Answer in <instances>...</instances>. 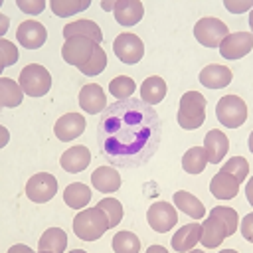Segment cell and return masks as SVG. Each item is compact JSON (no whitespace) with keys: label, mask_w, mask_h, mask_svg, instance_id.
<instances>
[{"label":"cell","mask_w":253,"mask_h":253,"mask_svg":"<svg viewBox=\"0 0 253 253\" xmlns=\"http://www.w3.org/2000/svg\"><path fill=\"white\" fill-rule=\"evenodd\" d=\"M215 117L223 126L237 128L247 121V105L235 93L223 95L215 105Z\"/></svg>","instance_id":"4"},{"label":"cell","mask_w":253,"mask_h":253,"mask_svg":"<svg viewBox=\"0 0 253 253\" xmlns=\"http://www.w3.org/2000/svg\"><path fill=\"white\" fill-rule=\"evenodd\" d=\"M89 162H91V152H89V148L83 146V144H75V146L67 148V150L61 154V158H59L61 168H63L65 172H69V174H77V172L85 170V168L89 166Z\"/></svg>","instance_id":"16"},{"label":"cell","mask_w":253,"mask_h":253,"mask_svg":"<svg viewBox=\"0 0 253 253\" xmlns=\"http://www.w3.org/2000/svg\"><path fill=\"white\" fill-rule=\"evenodd\" d=\"M73 36L89 38L95 43H101L103 42V32H101V28L93 20H75V22L67 24L63 28V38L67 40V38H73Z\"/></svg>","instance_id":"23"},{"label":"cell","mask_w":253,"mask_h":253,"mask_svg":"<svg viewBox=\"0 0 253 253\" xmlns=\"http://www.w3.org/2000/svg\"><path fill=\"white\" fill-rule=\"evenodd\" d=\"M210 215H215L227 229V237L237 233V225H239V217H237V211L233 208H227V206H215L211 208Z\"/></svg>","instance_id":"32"},{"label":"cell","mask_w":253,"mask_h":253,"mask_svg":"<svg viewBox=\"0 0 253 253\" xmlns=\"http://www.w3.org/2000/svg\"><path fill=\"white\" fill-rule=\"evenodd\" d=\"M16 6H18L24 14L36 16V14H40V12L45 8V2H43V0H16Z\"/></svg>","instance_id":"38"},{"label":"cell","mask_w":253,"mask_h":253,"mask_svg":"<svg viewBox=\"0 0 253 253\" xmlns=\"http://www.w3.org/2000/svg\"><path fill=\"white\" fill-rule=\"evenodd\" d=\"M79 107L89 113V115H95V113H103L107 109V97H105V91L101 85L97 83H87L81 87L79 91Z\"/></svg>","instance_id":"13"},{"label":"cell","mask_w":253,"mask_h":253,"mask_svg":"<svg viewBox=\"0 0 253 253\" xmlns=\"http://www.w3.org/2000/svg\"><path fill=\"white\" fill-rule=\"evenodd\" d=\"M97 43L89 38H83V36H73V38H67L63 42V47H61V57L65 63L69 65H75V67H83L93 51H95Z\"/></svg>","instance_id":"6"},{"label":"cell","mask_w":253,"mask_h":253,"mask_svg":"<svg viewBox=\"0 0 253 253\" xmlns=\"http://www.w3.org/2000/svg\"><path fill=\"white\" fill-rule=\"evenodd\" d=\"M91 184L103 194H113L121 188V174L113 166H99L91 174Z\"/></svg>","instance_id":"20"},{"label":"cell","mask_w":253,"mask_h":253,"mask_svg":"<svg viewBox=\"0 0 253 253\" xmlns=\"http://www.w3.org/2000/svg\"><path fill=\"white\" fill-rule=\"evenodd\" d=\"M16 38L26 49H38L43 45V42L47 38V30L43 24H40L36 20H26L18 26Z\"/></svg>","instance_id":"12"},{"label":"cell","mask_w":253,"mask_h":253,"mask_svg":"<svg viewBox=\"0 0 253 253\" xmlns=\"http://www.w3.org/2000/svg\"><path fill=\"white\" fill-rule=\"evenodd\" d=\"M221 172L231 174V176L241 184V182L247 180V176H249V162H247L243 156H233V158H229V160L221 166Z\"/></svg>","instance_id":"35"},{"label":"cell","mask_w":253,"mask_h":253,"mask_svg":"<svg viewBox=\"0 0 253 253\" xmlns=\"http://www.w3.org/2000/svg\"><path fill=\"white\" fill-rule=\"evenodd\" d=\"M144 6L138 0H117L115 4V20L121 26H134L142 20Z\"/></svg>","instance_id":"19"},{"label":"cell","mask_w":253,"mask_h":253,"mask_svg":"<svg viewBox=\"0 0 253 253\" xmlns=\"http://www.w3.org/2000/svg\"><path fill=\"white\" fill-rule=\"evenodd\" d=\"M251 225H253V213H247L241 221V233L247 241H253V233H251Z\"/></svg>","instance_id":"40"},{"label":"cell","mask_w":253,"mask_h":253,"mask_svg":"<svg viewBox=\"0 0 253 253\" xmlns=\"http://www.w3.org/2000/svg\"><path fill=\"white\" fill-rule=\"evenodd\" d=\"M176 119L178 125L186 130L202 126L206 121V97L200 91H186L180 97V109Z\"/></svg>","instance_id":"3"},{"label":"cell","mask_w":253,"mask_h":253,"mask_svg":"<svg viewBox=\"0 0 253 253\" xmlns=\"http://www.w3.org/2000/svg\"><path fill=\"white\" fill-rule=\"evenodd\" d=\"M200 231H202V223L192 221V223L182 225V227L174 233V237H172V247H174V251L184 253V251L194 249L196 243L200 241Z\"/></svg>","instance_id":"22"},{"label":"cell","mask_w":253,"mask_h":253,"mask_svg":"<svg viewBox=\"0 0 253 253\" xmlns=\"http://www.w3.org/2000/svg\"><path fill=\"white\" fill-rule=\"evenodd\" d=\"M223 4H225V8L231 14H239V12H245V10L251 8V2H231V0H225Z\"/></svg>","instance_id":"39"},{"label":"cell","mask_w":253,"mask_h":253,"mask_svg":"<svg viewBox=\"0 0 253 253\" xmlns=\"http://www.w3.org/2000/svg\"><path fill=\"white\" fill-rule=\"evenodd\" d=\"M162 140V119L142 99L111 103L97 123L99 156L115 168H140L152 160Z\"/></svg>","instance_id":"1"},{"label":"cell","mask_w":253,"mask_h":253,"mask_svg":"<svg viewBox=\"0 0 253 253\" xmlns=\"http://www.w3.org/2000/svg\"><path fill=\"white\" fill-rule=\"evenodd\" d=\"M107 67V53H105V49L97 43V47H95V51H93V55H91V59L83 65V67H79V71L83 73V75H89V77H95V75H99L103 69Z\"/></svg>","instance_id":"34"},{"label":"cell","mask_w":253,"mask_h":253,"mask_svg":"<svg viewBox=\"0 0 253 253\" xmlns=\"http://www.w3.org/2000/svg\"><path fill=\"white\" fill-rule=\"evenodd\" d=\"M57 194V180L49 172H38L26 182V196L36 204H45Z\"/></svg>","instance_id":"9"},{"label":"cell","mask_w":253,"mask_h":253,"mask_svg":"<svg viewBox=\"0 0 253 253\" xmlns=\"http://www.w3.org/2000/svg\"><path fill=\"white\" fill-rule=\"evenodd\" d=\"M113 249L117 253H138L140 251V239L132 231H119L113 237Z\"/></svg>","instance_id":"31"},{"label":"cell","mask_w":253,"mask_h":253,"mask_svg":"<svg viewBox=\"0 0 253 253\" xmlns=\"http://www.w3.org/2000/svg\"><path fill=\"white\" fill-rule=\"evenodd\" d=\"M63 202L73 210H83L91 202V190L81 182H73L63 190Z\"/></svg>","instance_id":"26"},{"label":"cell","mask_w":253,"mask_h":253,"mask_svg":"<svg viewBox=\"0 0 253 253\" xmlns=\"http://www.w3.org/2000/svg\"><path fill=\"white\" fill-rule=\"evenodd\" d=\"M97 208L105 211V215H107V219H109V227H115V225L123 219V206H121V202L115 200V198H103V200H99Z\"/></svg>","instance_id":"36"},{"label":"cell","mask_w":253,"mask_h":253,"mask_svg":"<svg viewBox=\"0 0 253 253\" xmlns=\"http://www.w3.org/2000/svg\"><path fill=\"white\" fill-rule=\"evenodd\" d=\"M67 247V235L61 227H49L43 231V235L40 237L38 249L40 251H53V253H61Z\"/></svg>","instance_id":"27"},{"label":"cell","mask_w":253,"mask_h":253,"mask_svg":"<svg viewBox=\"0 0 253 253\" xmlns=\"http://www.w3.org/2000/svg\"><path fill=\"white\" fill-rule=\"evenodd\" d=\"M221 57L225 59H239L243 55H247L253 49V34L251 32H233L227 34L219 45H217Z\"/></svg>","instance_id":"11"},{"label":"cell","mask_w":253,"mask_h":253,"mask_svg":"<svg viewBox=\"0 0 253 253\" xmlns=\"http://www.w3.org/2000/svg\"><path fill=\"white\" fill-rule=\"evenodd\" d=\"M146 219H148V225L158 231V233H166L170 231L176 221H178V213H176V206H172L170 202H154L148 211H146Z\"/></svg>","instance_id":"10"},{"label":"cell","mask_w":253,"mask_h":253,"mask_svg":"<svg viewBox=\"0 0 253 253\" xmlns=\"http://www.w3.org/2000/svg\"><path fill=\"white\" fill-rule=\"evenodd\" d=\"M20 87L30 97H43L51 87L49 71L40 63H28L20 73Z\"/></svg>","instance_id":"5"},{"label":"cell","mask_w":253,"mask_h":253,"mask_svg":"<svg viewBox=\"0 0 253 253\" xmlns=\"http://www.w3.org/2000/svg\"><path fill=\"white\" fill-rule=\"evenodd\" d=\"M204 150L208 154V162L211 164H219L221 158L227 154L229 150V140L227 136L219 130V128H211L208 130V134L204 136Z\"/></svg>","instance_id":"17"},{"label":"cell","mask_w":253,"mask_h":253,"mask_svg":"<svg viewBox=\"0 0 253 253\" xmlns=\"http://www.w3.org/2000/svg\"><path fill=\"white\" fill-rule=\"evenodd\" d=\"M210 192H211V196L217 198V200H231V198H235L237 192H239V182H237L231 174L219 170V172L211 178V182H210Z\"/></svg>","instance_id":"21"},{"label":"cell","mask_w":253,"mask_h":253,"mask_svg":"<svg viewBox=\"0 0 253 253\" xmlns=\"http://www.w3.org/2000/svg\"><path fill=\"white\" fill-rule=\"evenodd\" d=\"M206 164H208V154L204 146H192L182 156V168L188 174H202L206 170Z\"/></svg>","instance_id":"29"},{"label":"cell","mask_w":253,"mask_h":253,"mask_svg":"<svg viewBox=\"0 0 253 253\" xmlns=\"http://www.w3.org/2000/svg\"><path fill=\"white\" fill-rule=\"evenodd\" d=\"M83 130H85V119L79 113H65L53 125L55 136L63 142H69V140L77 138L79 134H83Z\"/></svg>","instance_id":"14"},{"label":"cell","mask_w":253,"mask_h":253,"mask_svg":"<svg viewBox=\"0 0 253 253\" xmlns=\"http://www.w3.org/2000/svg\"><path fill=\"white\" fill-rule=\"evenodd\" d=\"M109 229V219L103 210L95 208H83L73 217V231L83 241H97L103 237V233Z\"/></svg>","instance_id":"2"},{"label":"cell","mask_w":253,"mask_h":253,"mask_svg":"<svg viewBox=\"0 0 253 253\" xmlns=\"http://www.w3.org/2000/svg\"><path fill=\"white\" fill-rule=\"evenodd\" d=\"M134 79L132 77H128V75H117L115 79H111V83H109V91H111V95H115L119 101H123V99H128L132 93H134Z\"/></svg>","instance_id":"33"},{"label":"cell","mask_w":253,"mask_h":253,"mask_svg":"<svg viewBox=\"0 0 253 253\" xmlns=\"http://www.w3.org/2000/svg\"><path fill=\"white\" fill-rule=\"evenodd\" d=\"M227 237V229L225 225L215 217V215H208L206 221L202 223V231H200V243L208 249H215L223 243V239Z\"/></svg>","instance_id":"18"},{"label":"cell","mask_w":253,"mask_h":253,"mask_svg":"<svg viewBox=\"0 0 253 253\" xmlns=\"http://www.w3.org/2000/svg\"><path fill=\"white\" fill-rule=\"evenodd\" d=\"M233 79V73L227 65L221 63H210L200 71V83L208 89H221L227 87Z\"/></svg>","instance_id":"15"},{"label":"cell","mask_w":253,"mask_h":253,"mask_svg":"<svg viewBox=\"0 0 253 253\" xmlns=\"http://www.w3.org/2000/svg\"><path fill=\"white\" fill-rule=\"evenodd\" d=\"M174 206H176L180 211H184L186 215L194 217V219H202V217L206 215L204 204H202L194 194H190V192H186V190L174 192Z\"/></svg>","instance_id":"25"},{"label":"cell","mask_w":253,"mask_h":253,"mask_svg":"<svg viewBox=\"0 0 253 253\" xmlns=\"http://www.w3.org/2000/svg\"><path fill=\"white\" fill-rule=\"evenodd\" d=\"M166 95V81L160 75H150L140 85V99L146 105H158Z\"/></svg>","instance_id":"24"},{"label":"cell","mask_w":253,"mask_h":253,"mask_svg":"<svg viewBox=\"0 0 253 253\" xmlns=\"http://www.w3.org/2000/svg\"><path fill=\"white\" fill-rule=\"evenodd\" d=\"M91 6L89 0H51L49 8L53 10L55 16L59 18H67V16H75L83 10H87Z\"/></svg>","instance_id":"30"},{"label":"cell","mask_w":253,"mask_h":253,"mask_svg":"<svg viewBox=\"0 0 253 253\" xmlns=\"http://www.w3.org/2000/svg\"><path fill=\"white\" fill-rule=\"evenodd\" d=\"M227 34H229L227 26H225L221 20L210 18V16L198 20L196 26H194V38H196L202 45H206V47H217L219 42H221Z\"/></svg>","instance_id":"7"},{"label":"cell","mask_w":253,"mask_h":253,"mask_svg":"<svg viewBox=\"0 0 253 253\" xmlns=\"http://www.w3.org/2000/svg\"><path fill=\"white\" fill-rule=\"evenodd\" d=\"M24 89L10 77H0V105L2 107H18L24 99Z\"/></svg>","instance_id":"28"},{"label":"cell","mask_w":253,"mask_h":253,"mask_svg":"<svg viewBox=\"0 0 253 253\" xmlns=\"http://www.w3.org/2000/svg\"><path fill=\"white\" fill-rule=\"evenodd\" d=\"M113 51H115V55H117L123 63L134 65V63H138V61L142 59V55H144V43H142V40H140L138 36L128 34V32H123V34H119V36L115 38V42H113Z\"/></svg>","instance_id":"8"},{"label":"cell","mask_w":253,"mask_h":253,"mask_svg":"<svg viewBox=\"0 0 253 253\" xmlns=\"http://www.w3.org/2000/svg\"><path fill=\"white\" fill-rule=\"evenodd\" d=\"M148 251H158V253H164V247H158V245H152V247H148Z\"/></svg>","instance_id":"42"},{"label":"cell","mask_w":253,"mask_h":253,"mask_svg":"<svg viewBox=\"0 0 253 253\" xmlns=\"http://www.w3.org/2000/svg\"><path fill=\"white\" fill-rule=\"evenodd\" d=\"M115 4H117V0H111V2H101V8H103V10H113V12H115Z\"/></svg>","instance_id":"41"},{"label":"cell","mask_w":253,"mask_h":253,"mask_svg":"<svg viewBox=\"0 0 253 253\" xmlns=\"http://www.w3.org/2000/svg\"><path fill=\"white\" fill-rule=\"evenodd\" d=\"M18 47L10 40H0V65L10 67L12 63L18 61Z\"/></svg>","instance_id":"37"}]
</instances>
